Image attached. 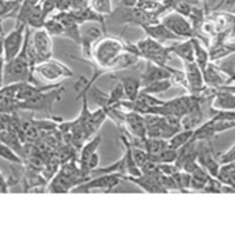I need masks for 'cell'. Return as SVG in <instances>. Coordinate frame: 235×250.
<instances>
[{
	"label": "cell",
	"instance_id": "9",
	"mask_svg": "<svg viewBox=\"0 0 235 250\" xmlns=\"http://www.w3.org/2000/svg\"><path fill=\"white\" fill-rule=\"evenodd\" d=\"M212 108L216 111H233L235 109V84H224L216 87V93L212 98Z\"/></svg>",
	"mask_w": 235,
	"mask_h": 250
},
{
	"label": "cell",
	"instance_id": "10",
	"mask_svg": "<svg viewBox=\"0 0 235 250\" xmlns=\"http://www.w3.org/2000/svg\"><path fill=\"white\" fill-rule=\"evenodd\" d=\"M123 125L129 131L130 137L133 138H146L147 126L144 115L136 111H126L125 112V121Z\"/></svg>",
	"mask_w": 235,
	"mask_h": 250
},
{
	"label": "cell",
	"instance_id": "1",
	"mask_svg": "<svg viewBox=\"0 0 235 250\" xmlns=\"http://www.w3.org/2000/svg\"><path fill=\"white\" fill-rule=\"evenodd\" d=\"M65 89L63 84H60L57 87L50 90H44L41 93H36L35 96L28 98L26 101L22 103H17L18 109H24V111H39V112H47L51 113L53 106L56 103L63 100Z\"/></svg>",
	"mask_w": 235,
	"mask_h": 250
},
{
	"label": "cell",
	"instance_id": "20",
	"mask_svg": "<svg viewBox=\"0 0 235 250\" xmlns=\"http://www.w3.org/2000/svg\"><path fill=\"white\" fill-rule=\"evenodd\" d=\"M101 134H94V137L89 138L83 146H82L81 149V156H79V169H82L85 165H86V162L89 159L90 156H91V153H94L97 151V148L101 144Z\"/></svg>",
	"mask_w": 235,
	"mask_h": 250
},
{
	"label": "cell",
	"instance_id": "36",
	"mask_svg": "<svg viewBox=\"0 0 235 250\" xmlns=\"http://www.w3.org/2000/svg\"><path fill=\"white\" fill-rule=\"evenodd\" d=\"M71 10H79V8L89 6V0H68Z\"/></svg>",
	"mask_w": 235,
	"mask_h": 250
},
{
	"label": "cell",
	"instance_id": "33",
	"mask_svg": "<svg viewBox=\"0 0 235 250\" xmlns=\"http://www.w3.org/2000/svg\"><path fill=\"white\" fill-rule=\"evenodd\" d=\"M17 109H18V104H17V101L14 100H11V98L6 97V96H3V94H0V112H16Z\"/></svg>",
	"mask_w": 235,
	"mask_h": 250
},
{
	"label": "cell",
	"instance_id": "14",
	"mask_svg": "<svg viewBox=\"0 0 235 250\" xmlns=\"http://www.w3.org/2000/svg\"><path fill=\"white\" fill-rule=\"evenodd\" d=\"M171 65H156L154 62L146 61V69L141 73V87L151 82L171 79Z\"/></svg>",
	"mask_w": 235,
	"mask_h": 250
},
{
	"label": "cell",
	"instance_id": "16",
	"mask_svg": "<svg viewBox=\"0 0 235 250\" xmlns=\"http://www.w3.org/2000/svg\"><path fill=\"white\" fill-rule=\"evenodd\" d=\"M111 79L118 81L123 87L125 93V100L133 101L137 97L138 93L141 91V76L134 75V76H121V75H112L111 73Z\"/></svg>",
	"mask_w": 235,
	"mask_h": 250
},
{
	"label": "cell",
	"instance_id": "32",
	"mask_svg": "<svg viewBox=\"0 0 235 250\" xmlns=\"http://www.w3.org/2000/svg\"><path fill=\"white\" fill-rule=\"evenodd\" d=\"M0 158L4 159V161L10 162V163H13V165H21L24 162L22 158L18 153L14 152L10 146L3 144V143H0Z\"/></svg>",
	"mask_w": 235,
	"mask_h": 250
},
{
	"label": "cell",
	"instance_id": "26",
	"mask_svg": "<svg viewBox=\"0 0 235 250\" xmlns=\"http://www.w3.org/2000/svg\"><path fill=\"white\" fill-rule=\"evenodd\" d=\"M192 134H194V130L181 129L168 140V144H169L171 148L178 149V148H181L183 146H186L187 143L192 138Z\"/></svg>",
	"mask_w": 235,
	"mask_h": 250
},
{
	"label": "cell",
	"instance_id": "23",
	"mask_svg": "<svg viewBox=\"0 0 235 250\" xmlns=\"http://www.w3.org/2000/svg\"><path fill=\"white\" fill-rule=\"evenodd\" d=\"M46 20H47V18L43 14V10H42L41 7V3H39V4H36V6L28 13L25 24H26V26H28L29 29L35 31V29H41V28H43Z\"/></svg>",
	"mask_w": 235,
	"mask_h": 250
},
{
	"label": "cell",
	"instance_id": "19",
	"mask_svg": "<svg viewBox=\"0 0 235 250\" xmlns=\"http://www.w3.org/2000/svg\"><path fill=\"white\" fill-rule=\"evenodd\" d=\"M0 143L10 146L14 152H17L20 156L22 155V148H24V141L18 136L14 130H1L0 131Z\"/></svg>",
	"mask_w": 235,
	"mask_h": 250
},
{
	"label": "cell",
	"instance_id": "30",
	"mask_svg": "<svg viewBox=\"0 0 235 250\" xmlns=\"http://www.w3.org/2000/svg\"><path fill=\"white\" fill-rule=\"evenodd\" d=\"M43 29L49 33L51 38H54V36H63V35H64V28H63V24L58 21L57 18H54L53 16L49 17V18L44 21Z\"/></svg>",
	"mask_w": 235,
	"mask_h": 250
},
{
	"label": "cell",
	"instance_id": "27",
	"mask_svg": "<svg viewBox=\"0 0 235 250\" xmlns=\"http://www.w3.org/2000/svg\"><path fill=\"white\" fill-rule=\"evenodd\" d=\"M171 86L173 84H171V79H162V81L151 82V83H148L146 86H143L141 91L148 93V94H152V96H156V94H161V93L168 91Z\"/></svg>",
	"mask_w": 235,
	"mask_h": 250
},
{
	"label": "cell",
	"instance_id": "24",
	"mask_svg": "<svg viewBox=\"0 0 235 250\" xmlns=\"http://www.w3.org/2000/svg\"><path fill=\"white\" fill-rule=\"evenodd\" d=\"M90 174H97V176H101V174H121L122 177L126 176V159H125V155L122 156L119 161H116L112 165L109 166H106V167H100L98 166L97 169L93 170Z\"/></svg>",
	"mask_w": 235,
	"mask_h": 250
},
{
	"label": "cell",
	"instance_id": "35",
	"mask_svg": "<svg viewBox=\"0 0 235 250\" xmlns=\"http://www.w3.org/2000/svg\"><path fill=\"white\" fill-rule=\"evenodd\" d=\"M217 159H219L220 165H221V163H228V162H235V144L228 149L227 152L220 155Z\"/></svg>",
	"mask_w": 235,
	"mask_h": 250
},
{
	"label": "cell",
	"instance_id": "7",
	"mask_svg": "<svg viewBox=\"0 0 235 250\" xmlns=\"http://www.w3.org/2000/svg\"><path fill=\"white\" fill-rule=\"evenodd\" d=\"M26 25L16 24L13 31L3 35L1 44H3V58L4 61H10L17 57L24 46V35Z\"/></svg>",
	"mask_w": 235,
	"mask_h": 250
},
{
	"label": "cell",
	"instance_id": "37",
	"mask_svg": "<svg viewBox=\"0 0 235 250\" xmlns=\"http://www.w3.org/2000/svg\"><path fill=\"white\" fill-rule=\"evenodd\" d=\"M4 194V192H8V186H7V181H6V178L3 177V174H1V171H0V194Z\"/></svg>",
	"mask_w": 235,
	"mask_h": 250
},
{
	"label": "cell",
	"instance_id": "28",
	"mask_svg": "<svg viewBox=\"0 0 235 250\" xmlns=\"http://www.w3.org/2000/svg\"><path fill=\"white\" fill-rule=\"evenodd\" d=\"M151 161L156 162V163H174L176 158H177V149L166 146L161 152L155 153V155H148Z\"/></svg>",
	"mask_w": 235,
	"mask_h": 250
},
{
	"label": "cell",
	"instance_id": "17",
	"mask_svg": "<svg viewBox=\"0 0 235 250\" xmlns=\"http://www.w3.org/2000/svg\"><path fill=\"white\" fill-rule=\"evenodd\" d=\"M69 14L75 18V21L79 25L86 22H96L100 24L107 31V20L104 16H100L90 6L79 8V10H69Z\"/></svg>",
	"mask_w": 235,
	"mask_h": 250
},
{
	"label": "cell",
	"instance_id": "15",
	"mask_svg": "<svg viewBox=\"0 0 235 250\" xmlns=\"http://www.w3.org/2000/svg\"><path fill=\"white\" fill-rule=\"evenodd\" d=\"M141 29L146 32V35L148 38L159 42V43H162V44H166L168 42L181 41V39L177 38L171 31H169L161 21H159V22H155V24L144 25V26H141Z\"/></svg>",
	"mask_w": 235,
	"mask_h": 250
},
{
	"label": "cell",
	"instance_id": "6",
	"mask_svg": "<svg viewBox=\"0 0 235 250\" xmlns=\"http://www.w3.org/2000/svg\"><path fill=\"white\" fill-rule=\"evenodd\" d=\"M161 22L180 39H190L194 36V28L190 22V20L187 17L178 14L174 10L163 14L161 17Z\"/></svg>",
	"mask_w": 235,
	"mask_h": 250
},
{
	"label": "cell",
	"instance_id": "12",
	"mask_svg": "<svg viewBox=\"0 0 235 250\" xmlns=\"http://www.w3.org/2000/svg\"><path fill=\"white\" fill-rule=\"evenodd\" d=\"M202 75L205 86H208V87L216 89V87H220V86L231 84V83H233L231 78L228 76L227 73L224 72L221 68L216 66L212 61L206 65V68L202 71Z\"/></svg>",
	"mask_w": 235,
	"mask_h": 250
},
{
	"label": "cell",
	"instance_id": "29",
	"mask_svg": "<svg viewBox=\"0 0 235 250\" xmlns=\"http://www.w3.org/2000/svg\"><path fill=\"white\" fill-rule=\"evenodd\" d=\"M89 6L100 16L109 17L114 11L112 0H89Z\"/></svg>",
	"mask_w": 235,
	"mask_h": 250
},
{
	"label": "cell",
	"instance_id": "13",
	"mask_svg": "<svg viewBox=\"0 0 235 250\" xmlns=\"http://www.w3.org/2000/svg\"><path fill=\"white\" fill-rule=\"evenodd\" d=\"M54 18H57L58 21L63 24L64 28V38H68L78 46H81V25L75 21L69 11H57V14H54Z\"/></svg>",
	"mask_w": 235,
	"mask_h": 250
},
{
	"label": "cell",
	"instance_id": "18",
	"mask_svg": "<svg viewBox=\"0 0 235 250\" xmlns=\"http://www.w3.org/2000/svg\"><path fill=\"white\" fill-rule=\"evenodd\" d=\"M168 47L171 50V54L177 56L183 62H192L194 61V46H192L191 38L173 42Z\"/></svg>",
	"mask_w": 235,
	"mask_h": 250
},
{
	"label": "cell",
	"instance_id": "21",
	"mask_svg": "<svg viewBox=\"0 0 235 250\" xmlns=\"http://www.w3.org/2000/svg\"><path fill=\"white\" fill-rule=\"evenodd\" d=\"M191 184H190V191H202L203 187L206 186L208 180L211 177V174L203 169L202 166L198 163V166L195 167L191 173Z\"/></svg>",
	"mask_w": 235,
	"mask_h": 250
},
{
	"label": "cell",
	"instance_id": "22",
	"mask_svg": "<svg viewBox=\"0 0 235 250\" xmlns=\"http://www.w3.org/2000/svg\"><path fill=\"white\" fill-rule=\"evenodd\" d=\"M191 41H192V46H194L195 64L201 68V71H203L206 68V65L211 62V60H209V51L202 44V41H199L198 38L192 36Z\"/></svg>",
	"mask_w": 235,
	"mask_h": 250
},
{
	"label": "cell",
	"instance_id": "34",
	"mask_svg": "<svg viewBox=\"0 0 235 250\" xmlns=\"http://www.w3.org/2000/svg\"><path fill=\"white\" fill-rule=\"evenodd\" d=\"M13 113L0 112V131L1 130H7L11 125V119H13Z\"/></svg>",
	"mask_w": 235,
	"mask_h": 250
},
{
	"label": "cell",
	"instance_id": "5",
	"mask_svg": "<svg viewBox=\"0 0 235 250\" xmlns=\"http://www.w3.org/2000/svg\"><path fill=\"white\" fill-rule=\"evenodd\" d=\"M122 183L121 174H101L93 180H86L78 187H75L71 192H93V191H100V192H112L116 187Z\"/></svg>",
	"mask_w": 235,
	"mask_h": 250
},
{
	"label": "cell",
	"instance_id": "38",
	"mask_svg": "<svg viewBox=\"0 0 235 250\" xmlns=\"http://www.w3.org/2000/svg\"><path fill=\"white\" fill-rule=\"evenodd\" d=\"M137 3L138 0H121L119 6H123V7H136Z\"/></svg>",
	"mask_w": 235,
	"mask_h": 250
},
{
	"label": "cell",
	"instance_id": "3",
	"mask_svg": "<svg viewBox=\"0 0 235 250\" xmlns=\"http://www.w3.org/2000/svg\"><path fill=\"white\" fill-rule=\"evenodd\" d=\"M134 46H136L138 56L141 60L154 62L156 65H169L168 62L171 61V53L166 44H162V43L146 36V38L136 42Z\"/></svg>",
	"mask_w": 235,
	"mask_h": 250
},
{
	"label": "cell",
	"instance_id": "11",
	"mask_svg": "<svg viewBox=\"0 0 235 250\" xmlns=\"http://www.w3.org/2000/svg\"><path fill=\"white\" fill-rule=\"evenodd\" d=\"M184 73H186L187 90L190 91V94H199L205 87V82H203V75L201 68L192 62H184Z\"/></svg>",
	"mask_w": 235,
	"mask_h": 250
},
{
	"label": "cell",
	"instance_id": "8",
	"mask_svg": "<svg viewBox=\"0 0 235 250\" xmlns=\"http://www.w3.org/2000/svg\"><path fill=\"white\" fill-rule=\"evenodd\" d=\"M107 35V31L100 24L86 22L81 25V50L85 60H91V49L94 43Z\"/></svg>",
	"mask_w": 235,
	"mask_h": 250
},
{
	"label": "cell",
	"instance_id": "4",
	"mask_svg": "<svg viewBox=\"0 0 235 250\" xmlns=\"http://www.w3.org/2000/svg\"><path fill=\"white\" fill-rule=\"evenodd\" d=\"M35 72L38 73L43 81L47 82L49 84L60 83L61 81L73 76V71L71 68H68L66 65L63 64L58 60H54L53 57L36 65L33 68V73Z\"/></svg>",
	"mask_w": 235,
	"mask_h": 250
},
{
	"label": "cell",
	"instance_id": "2",
	"mask_svg": "<svg viewBox=\"0 0 235 250\" xmlns=\"http://www.w3.org/2000/svg\"><path fill=\"white\" fill-rule=\"evenodd\" d=\"M32 75V68H31V65L28 62L26 57H25V53L21 50V53L18 56L4 62L3 86L13 84V83H21V82L35 83Z\"/></svg>",
	"mask_w": 235,
	"mask_h": 250
},
{
	"label": "cell",
	"instance_id": "25",
	"mask_svg": "<svg viewBox=\"0 0 235 250\" xmlns=\"http://www.w3.org/2000/svg\"><path fill=\"white\" fill-rule=\"evenodd\" d=\"M22 0H0V21L4 18L17 16Z\"/></svg>",
	"mask_w": 235,
	"mask_h": 250
},
{
	"label": "cell",
	"instance_id": "39",
	"mask_svg": "<svg viewBox=\"0 0 235 250\" xmlns=\"http://www.w3.org/2000/svg\"><path fill=\"white\" fill-rule=\"evenodd\" d=\"M4 58L0 57V89L3 87V69H4Z\"/></svg>",
	"mask_w": 235,
	"mask_h": 250
},
{
	"label": "cell",
	"instance_id": "31",
	"mask_svg": "<svg viewBox=\"0 0 235 250\" xmlns=\"http://www.w3.org/2000/svg\"><path fill=\"white\" fill-rule=\"evenodd\" d=\"M41 3V0H22V3H21V7L18 10V13H17V21L16 24H21V25H26L25 24V21H26V16H28V13L32 10L36 4H39Z\"/></svg>",
	"mask_w": 235,
	"mask_h": 250
}]
</instances>
